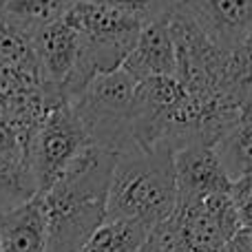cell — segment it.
I'll return each instance as SVG.
<instances>
[{"instance_id":"cell-1","label":"cell","mask_w":252,"mask_h":252,"mask_svg":"<svg viewBox=\"0 0 252 252\" xmlns=\"http://www.w3.org/2000/svg\"><path fill=\"white\" fill-rule=\"evenodd\" d=\"M115 155L89 144L42 192L47 219V252H78L106 219L111 168Z\"/></svg>"},{"instance_id":"cell-2","label":"cell","mask_w":252,"mask_h":252,"mask_svg":"<svg viewBox=\"0 0 252 252\" xmlns=\"http://www.w3.org/2000/svg\"><path fill=\"white\" fill-rule=\"evenodd\" d=\"M173 155L164 146H128L115 153L106 219L135 223L146 232L170 219L177 206Z\"/></svg>"},{"instance_id":"cell-3","label":"cell","mask_w":252,"mask_h":252,"mask_svg":"<svg viewBox=\"0 0 252 252\" xmlns=\"http://www.w3.org/2000/svg\"><path fill=\"white\" fill-rule=\"evenodd\" d=\"M80 42V69L87 82L122 66L144 27V13L100 0H75L60 18Z\"/></svg>"},{"instance_id":"cell-4","label":"cell","mask_w":252,"mask_h":252,"mask_svg":"<svg viewBox=\"0 0 252 252\" xmlns=\"http://www.w3.org/2000/svg\"><path fill=\"white\" fill-rule=\"evenodd\" d=\"M135 91L137 80L122 66L97 73L73 100L75 115L87 130L89 144L115 153L135 146Z\"/></svg>"},{"instance_id":"cell-5","label":"cell","mask_w":252,"mask_h":252,"mask_svg":"<svg viewBox=\"0 0 252 252\" xmlns=\"http://www.w3.org/2000/svg\"><path fill=\"white\" fill-rule=\"evenodd\" d=\"M87 146V130L73 106L49 102L25 146V164L35 195L47 192Z\"/></svg>"},{"instance_id":"cell-6","label":"cell","mask_w":252,"mask_h":252,"mask_svg":"<svg viewBox=\"0 0 252 252\" xmlns=\"http://www.w3.org/2000/svg\"><path fill=\"white\" fill-rule=\"evenodd\" d=\"M168 226L182 252H223L228 241L241 230L230 195L177 199Z\"/></svg>"},{"instance_id":"cell-7","label":"cell","mask_w":252,"mask_h":252,"mask_svg":"<svg viewBox=\"0 0 252 252\" xmlns=\"http://www.w3.org/2000/svg\"><path fill=\"white\" fill-rule=\"evenodd\" d=\"M221 51H235L252 33V0H184L179 7Z\"/></svg>"},{"instance_id":"cell-8","label":"cell","mask_w":252,"mask_h":252,"mask_svg":"<svg viewBox=\"0 0 252 252\" xmlns=\"http://www.w3.org/2000/svg\"><path fill=\"white\" fill-rule=\"evenodd\" d=\"M177 199L208 195H230L232 182L226 175L217 153L208 144L192 142L173 155Z\"/></svg>"},{"instance_id":"cell-9","label":"cell","mask_w":252,"mask_h":252,"mask_svg":"<svg viewBox=\"0 0 252 252\" xmlns=\"http://www.w3.org/2000/svg\"><path fill=\"white\" fill-rule=\"evenodd\" d=\"M122 69L128 71L137 82L157 78H175V47L166 20L148 18L137 35L133 51L122 62Z\"/></svg>"},{"instance_id":"cell-10","label":"cell","mask_w":252,"mask_h":252,"mask_svg":"<svg viewBox=\"0 0 252 252\" xmlns=\"http://www.w3.org/2000/svg\"><path fill=\"white\" fill-rule=\"evenodd\" d=\"M0 250L47 252V219L38 195L0 213Z\"/></svg>"},{"instance_id":"cell-11","label":"cell","mask_w":252,"mask_h":252,"mask_svg":"<svg viewBox=\"0 0 252 252\" xmlns=\"http://www.w3.org/2000/svg\"><path fill=\"white\" fill-rule=\"evenodd\" d=\"M75 0H0V18L31 35L58 22Z\"/></svg>"},{"instance_id":"cell-12","label":"cell","mask_w":252,"mask_h":252,"mask_svg":"<svg viewBox=\"0 0 252 252\" xmlns=\"http://www.w3.org/2000/svg\"><path fill=\"white\" fill-rule=\"evenodd\" d=\"M35 195L25 153L16 146L0 142V213L31 199Z\"/></svg>"},{"instance_id":"cell-13","label":"cell","mask_w":252,"mask_h":252,"mask_svg":"<svg viewBox=\"0 0 252 252\" xmlns=\"http://www.w3.org/2000/svg\"><path fill=\"white\" fill-rule=\"evenodd\" d=\"M215 153L230 182L252 173V118L237 122L215 142Z\"/></svg>"},{"instance_id":"cell-14","label":"cell","mask_w":252,"mask_h":252,"mask_svg":"<svg viewBox=\"0 0 252 252\" xmlns=\"http://www.w3.org/2000/svg\"><path fill=\"white\" fill-rule=\"evenodd\" d=\"M148 232L144 228L118 219H104L78 252H137Z\"/></svg>"},{"instance_id":"cell-15","label":"cell","mask_w":252,"mask_h":252,"mask_svg":"<svg viewBox=\"0 0 252 252\" xmlns=\"http://www.w3.org/2000/svg\"><path fill=\"white\" fill-rule=\"evenodd\" d=\"M230 197L239 213L241 228H252V173L232 182Z\"/></svg>"},{"instance_id":"cell-16","label":"cell","mask_w":252,"mask_h":252,"mask_svg":"<svg viewBox=\"0 0 252 252\" xmlns=\"http://www.w3.org/2000/svg\"><path fill=\"white\" fill-rule=\"evenodd\" d=\"M137 252H182L177 239H175V235H173V230H170V226H168V219L148 232L144 244H142V248Z\"/></svg>"},{"instance_id":"cell-17","label":"cell","mask_w":252,"mask_h":252,"mask_svg":"<svg viewBox=\"0 0 252 252\" xmlns=\"http://www.w3.org/2000/svg\"><path fill=\"white\" fill-rule=\"evenodd\" d=\"M223 252H252V230L241 228V230L226 244Z\"/></svg>"},{"instance_id":"cell-18","label":"cell","mask_w":252,"mask_h":252,"mask_svg":"<svg viewBox=\"0 0 252 252\" xmlns=\"http://www.w3.org/2000/svg\"><path fill=\"white\" fill-rule=\"evenodd\" d=\"M250 118H252V102H250Z\"/></svg>"},{"instance_id":"cell-19","label":"cell","mask_w":252,"mask_h":252,"mask_svg":"<svg viewBox=\"0 0 252 252\" xmlns=\"http://www.w3.org/2000/svg\"><path fill=\"white\" fill-rule=\"evenodd\" d=\"M0 252H2V250H0Z\"/></svg>"}]
</instances>
